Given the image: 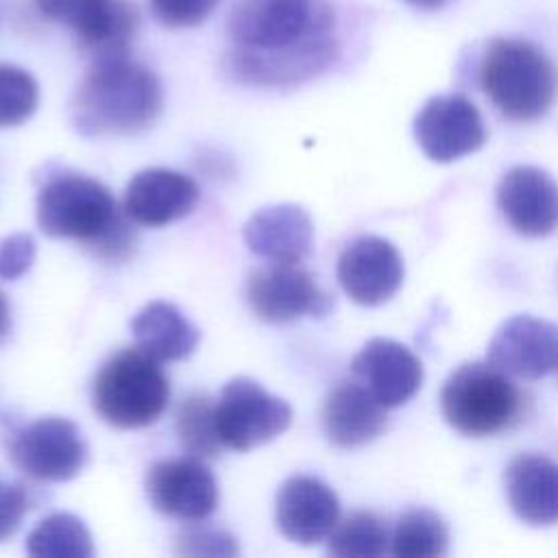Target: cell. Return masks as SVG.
I'll use <instances>...</instances> for the list:
<instances>
[{"label":"cell","instance_id":"cell-6","mask_svg":"<svg viewBox=\"0 0 558 558\" xmlns=\"http://www.w3.org/2000/svg\"><path fill=\"white\" fill-rule=\"evenodd\" d=\"M333 15L320 0H238L227 17L235 48L288 50L331 35Z\"/></svg>","mask_w":558,"mask_h":558},{"label":"cell","instance_id":"cell-18","mask_svg":"<svg viewBox=\"0 0 558 558\" xmlns=\"http://www.w3.org/2000/svg\"><path fill=\"white\" fill-rule=\"evenodd\" d=\"M497 205L521 235L541 238L558 227V183L536 166L510 168L497 185Z\"/></svg>","mask_w":558,"mask_h":558},{"label":"cell","instance_id":"cell-4","mask_svg":"<svg viewBox=\"0 0 558 558\" xmlns=\"http://www.w3.org/2000/svg\"><path fill=\"white\" fill-rule=\"evenodd\" d=\"M170 384L159 360L137 349L113 353L96 373L92 403L113 427L140 429L153 425L166 410Z\"/></svg>","mask_w":558,"mask_h":558},{"label":"cell","instance_id":"cell-33","mask_svg":"<svg viewBox=\"0 0 558 558\" xmlns=\"http://www.w3.org/2000/svg\"><path fill=\"white\" fill-rule=\"evenodd\" d=\"M9 329H11V310L4 294L0 292V342L7 338Z\"/></svg>","mask_w":558,"mask_h":558},{"label":"cell","instance_id":"cell-12","mask_svg":"<svg viewBox=\"0 0 558 558\" xmlns=\"http://www.w3.org/2000/svg\"><path fill=\"white\" fill-rule=\"evenodd\" d=\"M251 310L268 323H290L301 316H325L331 296L299 264H268L246 281Z\"/></svg>","mask_w":558,"mask_h":558},{"label":"cell","instance_id":"cell-20","mask_svg":"<svg viewBox=\"0 0 558 558\" xmlns=\"http://www.w3.org/2000/svg\"><path fill=\"white\" fill-rule=\"evenodd\" d=\"M244 242L270 264H301L314 248V225L310 214L294 203L270 205L246 220Z\"/></svg>","mask_w":558,"mask_h":558},{"label":"cell","instance_id":"cell-1","mask_svg":"<svg viewBox=\"0 0 558 558\" xmlns=\"http://www.w3.org/2000/svg\"><path fill=\"white\" fill-rule=\"evenodd\" d=\"M163 107L157 74L131 52L92 61L74 89L70 113L78 133L131 135L148 129Z\"/></svg>","mask_w":558,"mask_h":558},{"label":"cell","instance_id":"cell-3","mask_svg":"<svg viewBox=\"0 0 558 558\" xmlns=\"http://www.w3.org/2000/svg\"><path fill=\"white\" fill-rule=\"evenodd\" d=\"M480 85L501 116L530 122L554 105L558 74L551 59L532 41L495 37L482 54Z\"/></svg>","mask_w":558,"mask_h":558},{"label":"cell","instance_id":"cell-5","mask_svg":"<svg viewBox=\"0 0 558 558\" xmlns=\"http://www.w3.org/2000/svg\"><path fill=\"white\" fill-rule=\"evenodd\" d=\"M440 410L453 429L480 438L512 427L521 416L523 397L488 360L466 362L447 377Z\"/></svg>","mask_w":558,"mask_h":558},{"label":"cell","instance_id":"cell-9","mask_svg":"<svg viewBox=\"0 0 558 558\" xmlns=\"http://www.w3.org/2000/svg\"><path fill=\"white\" fill-rule=\"evenodd\" d=\"M9 456L33 480L68 482L85 466L87 445L72 421L46 416L28 423L13 436Z\"/></svg>","mask_w":558,"mask_h":558},{"label":"cell","instance_id":"cell-17","mask_svg":"<svg viewBox=\"0 0 558 558\" xmlns=\"http://www.w3.org/2000/svg\"><path fill=\"white\" fill-rule=\"evenodd\" d=\"M351 373L384 408L403 405L423 381L421 360L390 338L368 340L353 357Z\"/></svg>","mask_w":558,"mask_h":558},{"label":"cell","instance_id":"cell-15","mask_svg":"<svg viewBox=\"0 0 558 558\" xmlns=\"http://www.w3.org/2000/svg\"><path fill=\"white\" fill-rule=\"evenodd\" d=\"M486 360L506 375L538 379L558 366V327L527 314L510 316L490 338Z\"/></svg>","mask_w":558,"mask_h":558},{"label":"cell","instance_id":"cell-11","mask_svg":"<svg viewBox=\"0 0 558 558\" xmlns=\"http://www.w3.org/2000/svg\"><path fill=\"white\" fill-rule=\"evenodd\" d=\"M421 150L438 163L475 153L486 142V126L477 107L462 94L429 98L414 118Z\"/></svg>","mask_w":558,"mask_h":558},{"label":"cell","instance_id":"cell-25","mask_svg":"<svg viewBox=\"0 0 558 558\" xmlns=\"http://www.w3.org/2000/svg\"><path fill=\"white\" fill-rule=\"evenodd\" d=\"M449 532L440 514L427 508L403 512L392 532L388 551L399 558H438L445 556Z\"/></svg>","mask_w":558,"mask_h":558},{"label":"cell","instance_id":"cell-2","mask_svg":"<svg viewBox=\"0 0 558 558\" xmlns=\"http://www.w3.org/2000/svg\"><path fill=\"white\" fill-rule=\"evenodd\" d=\"M131 222L109 187L92 177L57 172L39 187V229L52 238L76 240L98 257L120 262L131 255L137 242Z\"/></svg>","mask_w":558,"mask_h":558},{"label":"cell","instance_id":"cell-24","mask_svg":"<svg viewBox=\"0 0 558 558\" xmlns=\"http://www.w3.org/2000/svg\"><path fill=\"white\" fill-rule=\"evenodd\" d=\"M26 551L35 558H89L94 556V541L78 517L54 512L31 530Z\"/></svg>","mask_w":558,"mask_h":558},{"label":"cell","instance_id":"cell-13","mask_svg":"<svg viewBox=\"0 0 558 558\" xmlns=\"http://www.w3.org/2000/svg\"><path fill=\"white\" fill-rule=\"evenodd\" d=\"M146 495L157 512L198 523L218 506V482L201 458H168L150 464Z\"/></svg>","mask_w":558,"mask_h":558},{"label":"cell","instance_id":"cell-29","mask_svg":"<svg viewBox=\"0 0 558 558\" xmlns=\"http://www.w3.org/2000/svg\"><path fill=\"white\" fill-rule=\"evenodd\" d=\"M174 554L181 556H218L231 558L240 554L238 538L220 527L194 525L185 527L174 538Z\"/></svg>","mask_w":558,"mask_h":558},{"label":"cell","instance_id":"cell-10","mask_svg":"<svg viewBox=\"0 0 558 558\" xmlns=\"http://www.w3.org/2000/svg\"><path fill=\"white\" fill-rule=\"evenodd\" d=\"M338 54V44L333 35L307 41L288 50H246L231 48L225 59V72L246 85L262 87H283L303 83L320 72H325Z\"/></svg>","mask_w":558,"mask_h":558},{"label":"cell","instance_id":"cell-32","mask_svg":"<svg viewBox=\"0 0 558 558\" xmlns=\"http://www.w3.org/2000/svg\"><path fill=\"white\" fill-rule=\"evenodd\" d=\"M28 506V490L20 482L0 475V543L17 532Z\"/></svg>","mask_w":558,"mask_h":558},{"label":"cell","instance_id":"cell-31","mask_svg":"<svg viewBox=\"0 0 558 558\" xmlns=\"http://www.w3.org/2000/svg\"><path fill=\"white\" fill-rule=\"evenodd\" d=\"M37 255V246L33 235L13 233L0 240V279L13 281L28 272Z\"/></svg>","mask_w":558,"mask_h":558},{"label":"cell","instance_id":"cell-27","mask_svg":"<svg viewBox=\"0 0 558 558\" xmlns=\"http://www.w3.org/2000/svg\"><path fill=\"white\" fill-rule=\"evenodd\" d=\"M390 547L386 525L371 512H353L329 534L327 551L340 558H375Z\"/></svg>","mask_w":558,"mask_h":558},{"label":"cell","instance_id":"cell-28","mask_svg":"<svg viewBox=\"0 0 558 558\" xmlns=\"http://www.w3.org/2000/svg\"><path fill=\"white\" fill-rule=\"evenodd\" d=\"M39 105V85L31 72L0 63V129L26 122Z\"/></svg>","mask_w":558,"mask_h":558},{"label":"cell","instance_id":"cell-16","mask_svg":"<svg viewBox=\"0 0 558 558\" xmlns=\"http://www.w3.org/2000/svg\"><path fill=\"white\" fill-rule=\"evenodd\" d=\"M275 521L288 541L296 545H316L338 525L340 501L323 480L294 475L277 490Z\"/></svg>","mask_w":558,"mask_h":558},{"label":"cell","instance_id":"cell-35","mask_svg":"<svg viewBox=\"0 0 558 558\" xmlns=\"http://www.w3.org/2000/svg\"><path fill=\"white\" fill-rule=\"evenodd\" d=\"M556 371H558V366H556Z\"/></svg>","mask_w":558,"mask_h":558},{"label":"cell","instance_id":"cell-34","mask_svg":"<svg viewBox=\"0 0 558 558\" xmlns=\"http://www.w3.org/2000/svg\"><path fill=\"white\" fill-rule=\"evenodd\" d=\"M408 4L416 7V9H425V11H434V9H440L442 4H447L449 0H405Z\"/></svg>","mask_w":558,"mask_h":558},{"label":"cell","instance_id":"cell-7","mask_svg":"<svg viewBox=\"0 0 558 558\" xmlns=\"http://www.w3.org/2000/svg\"><path fill=\"white\" fill-rule=\"evenodd\" d=\"M292 423V408L251 377H233L216 401V427L225 447L248 451L281 436Z\"/></svg>","mask_w":558,"mask_h":558},{"label":"cell","instance_id":"cell-21","mask_svg":"<svg viewBox=\"0 0 558 558\" xmlns=\"http://www.w3.org/2000/svg\"><path fill=\"white\" fill-rule=\"evenodd\" d=\"M512 512L527 525L558 523V464L545 456L523 453L510 460L504 473Z\"/></svg>","mask_w":558,"mask_h":558},{"label":"cell","instance_id":"cell-23","mask_svg":"<svg viewBox=\"0 0 558 558\" xmlns=\"http://www.w3.org/2000/svg\"><path fill=\"white\" fill-rule=\"evenodd\" d=\"M131 331L142 351L159 362H177L192 355L198 344V327L172 303L153 301L131 320Z\"/></svg>","mask_w":558,"mask_h":558},{"label":"cell","instance_id":"cell-26","mask_svg":"<svg viewBox=\"0 0 558 558\" xmlns=\"http://www.w3.org/2000/svg\"><path fill=\"white\" fill-rule=\"evenodd\" d=\"M174 432L183 451L201 460L218 456L222 447L216 427V403H211V399L201 392H194L179 403Z\"/></svg>","mask_w":558,"mask_h":558},{"label":"cell","instance_id":"cell-19","mask_svg":"<svg viewBox=\"0 0 558 558\" xmlns=\"http://www.w3.org/2000/svg\"><path fill=\"white\" fill-rule=\"evenodd\" d=\"M201 198L192 177L170 168H146L124 190L126 216L146 227H163L187 216Z\"/></svg>","mask_w":558,"mask_h":558},{"label":"cell","instance_id":"cell-14","mask_svg":"<svg viewBox=\"0 0 558 558\" xmlns=\"http://www.w3.org/2000/svg\"><path fill=\"white\" fill-rule=\"evenodd\" d=\"M338 281L344 294L366 307L386 303L403 281V259L395 244L379 235H362L338 257Z\"/></svg>","mask_w":558,"mask_h":558},{"label":"cell","instance_id":"cell-8","mask_svg":"<svg viewBox=\"0 0 558 558\" xmlns=\"http://www.w3.org/2000/svg\"><path fill=\"white\" fill-rule=\"evenodd\" d=\"M35 7L50 22L68 26L92 59L131 52L140 26L133 0H35Z\"/></svg>","mask_w":558,"mask_h":558},{"label":"cell","instance_id":"cell-30","mask_svg":"<svg viewBox=\"0 0 558 558\" xmlns=\"http://www.w3.org/2000/svg\"><path fill=\"white\" fill-rule=\"evenodd\" d=\"M222 0H148L153 17L170 28L203 24Z\"/></svg>","mask_w":558,"mask_h":558},{"label":"cell","instance_id":"cell-22","mask_svg":"<svg viewBox=\"0 0 558 558\" xmlns=\"http://www.w3.org/2000/svg\"><path fill=\"white\" fill-rule=\"evenodd\" d=\"M320 425L336 447H360L386 429V408L362 384H340L323 403Z\"/></svg>","mask_w":558,"mask_h":558}]
</instances>
